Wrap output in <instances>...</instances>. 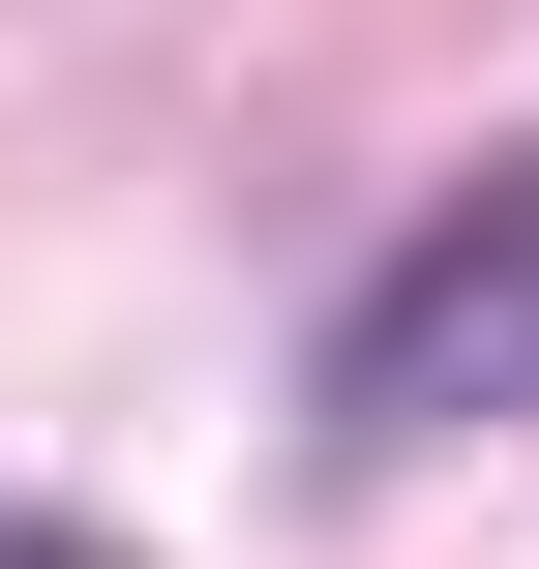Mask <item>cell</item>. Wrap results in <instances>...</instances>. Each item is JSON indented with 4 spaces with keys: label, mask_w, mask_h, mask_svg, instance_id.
Instances as JSON below:
<instances>
[{
    "label": "cell",
    "mask_w": 539,
    "mask_h": 569,
    "mask_svg": "<svg viewBox=\"0 0 539 569\" xmlns=\"http://www.w3.org/2000/svg\"><path fill=\"white\" fill-rule=\"evenodd\" d=\"M480 420H539V150H480L330 300V450H480Z\"/></svg>",
    "instance_id": "cell-1"
}]
</instances>
